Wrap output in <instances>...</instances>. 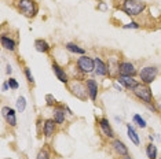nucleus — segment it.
Segmentation results:
<instances>
[{
    "instance_id": "4468645a",
    "label": "nucleus",
    "mask_w": 161,
    "mask_h": 159,
    "mask_svg": "<svg viewBox=\"0 0 161 159\" xmlns=\"http://www.w3.org/2000/svg\"><path fill=\"white\" fill-rule=\"evenodd\" d=\"M94 60H95V73H97L98 75H106V74H108L109 69H108V66H106V64L99 59V58H95Z\"/></svg>"
},
{
    "instance_id": "aec40b11",
    "label": "nucleus",
    "mask_w": 161,
    "mask_h": 159,
    "mask_svg": "<svg viewBox=\"0 0 161 159\" xmlns=\"http://www.w3.org/2000/svg\"><path fill=\"white\" fill-rule=\"evenodd\" d=\"M66 49H68V51H70V52H73V54H80V55H84V54H86V51H84L83 48H80L79 45L73 44V43H68V44H66Z\"/></svg>"
},
{
    "instance_id": "a211bd4d",
    "label": "nucleus",
    "mask_w": 161,
    "mask_h": 159,
    "mask_svg": "<svg viewBox=\"0 0 161 159\" xmlns=\"http://www.w3.org/2000/svg\"><path fill=\"white\" fill-rule=\"evenodd\" d=\"M127 131H128V137L131 139V141H132L135 146H139V137L136 135V132L134 131V128L131 125H127Z\"/></svg>"
},
{
    "instance_id": "7c9ffc66",
    "label": "nucleus",
    "mask_w": 161,
    "mask_h": 159,
    "mask_svg": "<svg viewBox=\"0 0 161 159\" xmlns=\"http://www.w3.org/2000/svg\"><path fill=\"white\" fill-rule=\"evenodd\" d=\"M160 159H161V158H160Z\"/></svg>"
},
{
    "instance_id": "f3484780",
    "label": "nucleus",
    "mask_w": 161,
    "mask_h": 159,
    "mask_svg": "<svg viewBox=\"0 0 161 159\" xmlns=\"http://www.w3.org/2000/svg\"><path fill=\"white\" fill-rule=\"evenodd\" d=\"M35 48H36V51L43 52V54H47L50 51V45H48V43H47L46 40H36L35 41Z\"/></svg>"
},
{
    "instance_id": "39448f33",
    "label": "nucleus",
    "mask_w": 161,
    "mask_h": 159,
    "mask_svg": "<svg viewBox=\"0 0 161 159\" xmlns=\"http://www.w3.org/2000/svg\"><path fill=\"white\" fill-rule=\"evenodd\" d=\"M77 66L83 73H92V71L95 70V60L91 59L90 56L83 55L81 58H79Z\"/></svg>"
},
{
    "instance_id": "cd10ccee",
    "label": "nucleus",
    "mask_w": 161,
    "mask_h": 159,
    "mask_svg": "<svg viewBox=\"0 0 161 159\" xmlns=\"http://www.w3.org/2000/svg\"><path fill=\"white\" fill-rule=\"evenodd\" d=\"M123 28H124V29H138V28H139V25H138L136 22H131V23L124 25Z\"/></svg>"
},
{
    "instance_id": "ddd939ff",
    "label": "nucleus",
    "mask_w": 161,
    "mask_h": 159,
    "mask_svg": "<svg viewBox=\"0 0 161 159\" xmlns=\"http://www.w3.org/2000/svg\"><path fill=\"white\" fill-rule=\"evenodd\" d=\"M53 70H54V73H55V75L58 77V80H59L61 82H65V84H66V82L69 81L68 75H66V73H65V70L59 66V64L53 63Z\"/></svg>"
},
{
    "instance_id": "5701e85b",
    "label": "nucleus",
    "mask_w": 161,
    "mask_h": 159,
    "mask_svg": "<svg viewBox=\"0 0 161 159\" xmlns=\"http://www.w3.org/2000/svg\"><path fill=\"white\" fill-rule=\"evenodd\" d=\"M134 122H136L139 128H142V129H145V128H146V121L141 117V115H138V114H136V115H134Z\"/></svg>"
},
{
    "instance_id": "6e6552de",
    "label": "nucleus",
    "mask_w": 161,
    "mask_h": 159,
    "mask_svg": "<svg viewBox=\"0 0 161 159\" xmlns=\"http://www.w3.org/2000/svg\"><path fill=\"white\" fill-rule=\"evenodd\" d=\"M2 114L6 118V122L10 126H15L17 125V118H15V111L10 107H3L2 108Z\"/></svg>"
},
{
    "instance_id": "7ed1b4c3",
    "label": "nucleus",
    "mask_w": 161,
    "mask_h": 159,
    "mask_svg": "<svg viewBox=\"0 0 161 159\" xmlns=\"http://www.w3.org/2000/svg\"><path fill=\"white\" fill-rule=\"evenodd\" d=\"M18 8H19L21 14H24L26 18H33L37 13V6L33 0H19Z\"/></svg>"
},
{
    "instance_id": "f03ea898",
    "label": "nucleus",
    "mask_w": 161,
    "mask_h": 159,
    "mask_svg": "<svg viewBox=\"0 0 161 159\" xmlns=\"http://www.w3.org/2000/svg\"><path fill=\"white\" fill-rule=\"evenodd\" d=\"M132 91H134V95L136 96L139 100L145 102L146 104H150L153 102V93L150 91L147 84H138Z\"/></svg>"
},
{
    "instance_id": "bb28decb",
    "label": "nucleus",
    "mask_w": 161,
    "mask_h": 159,
    "mask_svg": "<svg viewBox=\"0 0 161 159\" xmlns=\"http://www.w3.org/2000/svg\"><path fill=\"white\" fill-rule=\"evenodd\" d=\"M7 82H8V85H10V88L11 89H18V86H19L18 85V82H17V80H14V78H10Z\"/></svg>"
},
{
    "instance_id": "4be33fe9",
    "label": "nucleus",
    "mask_w": 161,
    "mask_h": 159,
    "mask_svg": "<svg viewBox=\"0 0 161 159\" xmlns=\"http://www.w3.org/2000/svg\"><path fill=\"white\" fill-rule=\"evenodd\" d=\"M26 108V99L24 96H19L17 99V111L18 113H24Z\"/></svg>"
},
{
    "instance_id": "0eeeda50",
    "label": "nucleus",
    "mask_w": 161,
    "mask_h": 159,
    "mask_svg": "<svg viewBox=\"0 0 161 159\" xmlns=\"http://www.w3.org/2000/svg\"><path fill=\"white\" fill-rule=\"evenodd\" d=\"M119 74L134 77L136 74V69H135V66L131 62H121V63H119Z\"/></svg>"
},
{
    "instance_id": "a878e982",
    "label": "nucleus",
    "mask_w": 161,
    "mask_h": 159,
    "mask_svg": "<svg viewBox=\"0 0 161 159\" xmlns=\"http://www.w3.org/2000/svg\"><path fill=\"white\" fill-rule=\"evenodd\" d=\"M46 100H47V106H54V104H57V100L53 95H47Z\"/></svg>"
},
{
    "instance_id": "6ab92c4d",
    "label": "nucleus",
    "mask_w": 161,
    "mask_h": 159,
    "mask_svg": "<svg viewBox=\"0 0 161 159\" xmlns=\"http://www.w3.org/2000/svg\"><path fill=\"white\" fill-rule=\"evenodd\" d=\"M146 154H147L149 159H156L157 158V147L153 143H149L146 146Z\"/></svg>"
},
{
    "instance_id": "c85d7f7f",
    "label": "nucleus",
    "mask_w": 161,
    "mask_h": 159,
    "mask_svg": "<svg viewBox=\"0 0 161 159\" xmlns=\"http://www.w3.org/2000/svg\"><path fill=\"white\" fill-rule=\"evenodd\" d=\"M8 86H10V85H8V82H4V84H3V85H2L3 91H7V89H8Z\"/></svg>"
},
{
    "instance_id": "f257e3e1",
    "label": "nucleus",
    "mask_w": 161,
    "mask_h": 159,
    "mask_svg": "<svg viewBox=\"0 0 161 159\" xmlns=\"http://www.w3.org/2000/svg\"><path fill=\"white\" fill-rule=\"evenodd\" d=\"M145 8H146V4L142 0H123V4H121V10L127 15H131V17H136L139 14H142Z\"/></svg>"
},
{
    "instance_id": "393cba45",
    "label": "nucleus",
    "mask_w": 161,
    "mask_h": 159,
    "mask_svg": "<svg viewBox=\"0 0 161 159\" xmlns=\"http://www.w3.org/2000/svg\"><path fill=\"white\" fill-rule=\"evenodd\" d=\"M25 75H26V78H28V81L31 82V84H35V78H33V75H32L31 73V70H29L28 67H25Z\"/></svg>"
},
{
    "instance_id": "f8f14e48",
    "label": "nucleus",
    "mask_w": 161,
    "mask_h": 159,
    "mask_svg": "<svg viewBox=\"0 0 161 159\" xmlns=\"http://www.w3.org/2000/svg\"><path fill=\"white\" fill-rule=\"evenodd\" d=\"M99 126H101L102 132L105 133V136L110 137V139H112V137H114V132H113L112 126L109 125V121H108V119H105V118L99 119Z\"/></svg>"
},
{
    "instance_id": "20e7f679",
    "label": "nucleus",
    "mask_w": 161,
    "mask_h": 159,
    "mask_svg": "<svg viewBox=\"0 0 161 159\" xmlns=\"http://www.w3.org/2000/svg\"><path fill=\"white\" fill-rule=\"evenodd\" d=\"M157 74H158V70H157L156 66H146V67L142 69L141 73H139L142 82H143V84H147V85L154 81Z\"/></svg>"
},
{
    "instance_id": "412c9836",
    "label": "nucleus",
    "mask_w": 161,
    "mask_h": 159,
    "mask_svg": "<svg viewBox=\"0 0 161 159\" xmlns=\"http://www.w3.org/2000/svg\"><path fill=\"white\" fill-rule=\"evenodd\" d=\"M54 119H55L57 124H64L65 121V111L62 108H57L55 114H54Z\"/></svg>"
},
{
    "instance_id": "1a4fd4ad",
    "label": "nucleus",
    "mask_w": 161,
    "mask_h": 159,
    "mask_svg": "<svg viewBox=\"0 0 161 159\" xmlns=\"http://www.w3.org/2000/svg\"><path fill=\"white\" fill-rule=\"evenodd\" d=\"M87 91H88V96L91 100H97V96H98V84L97 81L92 78L87 80Z\"/></svg>"
},
{
    "instance_id": "b1692460",
    "label": "nucleus",
    "mask_w": 161,
    "mask_h": 159,
    "mask_svg": "<svg viewBox=\"0 0 161 159\" xmlns=\"http://www.w3.org/2000/svg\"><path fill=\"white\" fill-rule=\"evenodd\" d=\"M36 159H50V152L47 150H42V151H39V154H37V158Z\"/></svg>"
},
{
    "instance_id": "9b49d317",
    "label": "nucleus",
    "mask_w": 161,
    "mask_h": 159,
    "mask_svg": "<svg viewBox=\"0 0 161 159\" xmlns=\"http://www.w3.org/2000/svg\"><path fill=\"white\" fill-rule=\"evenodd\" d=\"M112 146L120 156H128V148L125 147V144H124L121 140H114Z\"/></svg>"
},
{
    "instance_id": "dca6fc26",
    "label": "nucleus",
    "mask_w": 161,
    "mask_h": 159,
    "mask_svg": "<svg viewBox=\"0 0 161 159\" xmlns=\"http://www.w3.org/2000/svg\"><path fill=\"white\" fill-rule=\"evenodd\" d=\"M2 45L8 51H15V41L8 36H2Z\"/></svg>"
},
{
    "instance_id": "2eb2a0df",
    "label": "nucleus",
    "mask_w": 161,
    "mask_h": 159,
    "mask_svg": "<svg viewBox=\"0 0 161 159\" xmlns=\"http://www.w3.org/2000/svg\"><path fill=\"white\" fill-rule=\"evenodd\" d=\"M55 119H47L44 122V135L46 137H51L54 135V132H55Z\"/></svg>"
},
{
    "instance_id": "c756f323",
    "label": "nucleus",
    "mask_w": 161,
    "mask_h": 159,
    "mask_svg": "<svg viewBox=\"0 0 161 159\" xmlns=\"http://www.w3.org/2000/svg\"><path fill=\"white\" fill-rule=\"evenodd\" d=\"M11 71H13V69H11V66H7V74H11Z\"/></svg>"
},
{
    "instance_id": "423d86ee",
    "label": "nucleus",
    "mask_w": 161,
    "mask_h": 159,
    "mask_svg": "<svg viewBox=\"0 0 161 159\" xmlns=\"http://www.w3.org/2000/svg\"><path fill=\"white\" fill-rule=\"evenodd\" d=\"M70 91L76 97H79V99H81V100H86L87 95H88L87 85H84V84H81V82H79V81L70 82Z\"/></svg>"
},
{
    "instance_id": "9d476101",
    "label": "nucleus",
    "mask_w": 161,
    "mask_h": 159,
    "mask_svg": "<svg viewBox=\"0 0 161 159\" xmlns=\"http://www.w3.org/2000/svg\"><path fill=\"white\" fill-rule=\"evenodd\" d=\"M119 82L128 89H134L138 85L136 80H134V77H130V75H119Z\"/></svg>"
}]
</instances>
